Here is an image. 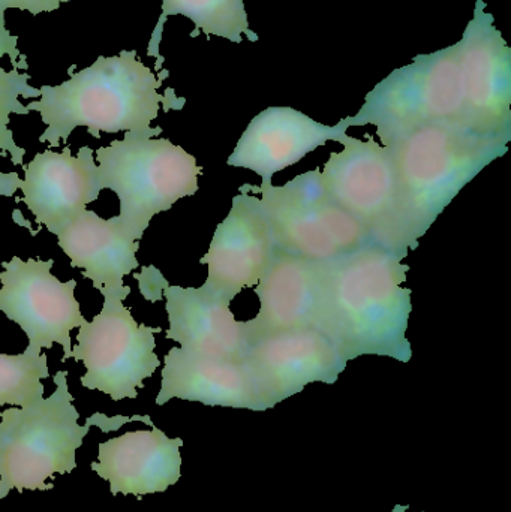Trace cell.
Returning <instances> with one entry per match:
<instances>
[{"label": "cell", "instance_id": "obj_11", "mask_svg": "<svg viewBox=\"0 0 511 512\" xmlns=\"http://www.w3.org/2000/svg\"><path fill=\"white\" fill-rule=\"evenodd\" d=\"M464 86V126L489 138L511 140V50L486 3L477 0L473 20L458 42Z\"/></svg>", "mask_w": 511, "mask_h": 512}, {"label": "cell", "instance_id": "obj_22", "mask_svg": "<svg viewBox=\"0 0 511 512\" xmlns=\"http://www.w3.org/2000/svg\"><path fill=\"white\" fill-rule=\"evenodd\" d=\"M20 69H27L26 57L18 50V36L0 23V153L11 156L12 164L23 165L26 150L15 144L14 134L9 129V116L30 113L26 105L18 101L20 96L39 98L41 92L30 86L32 75L21 74Z\"/></svg>", "mask_w": 511, "mask_h": 512}, {"label": "cell", "instance_id": "obj_16", "mask_svg": "<svg viewBox=\"0 0 511 512\" xmlns=\"http://www.w3.org/2000/svg\"><path fill=\"white\" fill-rule=\"evenodd\" d=\"M171 399L267 411L245 361L209 357L183 348H171L165 355L156 405H165Z\"/></svg>", "mask_w": 511, "mask_h": 512}, {"label": "cell", "instance_id": "obj_15", "mask_svg": "<svg viewBox=\"0 0 511 512\" xmlns=\"http://www.w3.org/2000/svg\"><path fill=\"white\" fill-rule=\"evenodd\" d=\"M20 189L21 201L35 216L36 224L45 225L57 236L101 194L93 150L81 147L75 158L68 146L62 153H38L24 167Z\"/></svg>", "mask_w": 511, "mask_h": 512}, {"label": "cell", "instance_id": "obj_21", "mask_svg": "<svg viewBox=\"0 0 511 512\" xmlns=\"http://www.w3.org/2000/svg\"><path fill=\"white\" fill-rule=\"evenodd\" d=\"M171 15H183L195 24L192 38L203 32L207 38L219 36L240 44L243 35L257 42L258 35L249 29L248 14L243 0H162V14L152 33L147 54L155 57L156 71H161L164 57L159 54L164 24Z\"/></svg>", "mask_w": 511, "mask_h": 512}, {"label": "cell", "instance_id": "obj_2", "mask_svg": "<svg viewBox=\"0 0 511 512\" xmlns=\"http://www.w3.org/2000/svg\"><path fill=\"white\" fill-rule=\"evenodd\" d=\"M59 86H42L39 101L27 104V110L38 111L44 125L39 143L59 147L74 129H87L93 138L101 132H150L162 134L161 128H150L158 117L161 104L165 111L182 110L185 99L176 98L173 89L165 95L158 92L168 77L138 60L137 50H123L117 56H99L83 71L72 74Z\"/></svg>", "mask_w": 511, "mask_h": 512}, {"label": "cell", "instance_id": "obj_8", "mask_svg": "<svg viewBox=\"0 0 511 512\" xmlns=\"http://www.w3.org/2000/svg\"><path fill=\"white\" fill-rule=\"evenodd\" d=\"M321 173L333 200L368 231L372 245L407 256L399 219L398 177L387 147L345 135Z\"/></svg>", "mask_w": 511, "mask_h": 512}, {"label": "cell", "instance_id": "obj_6", "mask_svg": "<svg viewBox=\"0 0 511 512\" xmlns=\"http://www.w3.org/2000/svg\"><path fill=\"white\" fill-rule=\"evenodd\" d=\"M465 99L458 45L419 54L395 69L366 95L351 126L374 125L381 146L423 126H464ZM465 128V126H464Z\"/></svg>", "mask_w": 511, "mask_h": 512}, {"label": "cell", "instance_id": "obj_25", "mask_svg": "<svg viewBox=\"0 0 511 512\" xmlns=\"http://www.w3.org/2000/svg\"><path fill=\"white\" fill-rule=\"evenodd\" d=\"M21 183L23 180L17 173H0V195L6 198L14 197Z\"/></svg>", "mask_w": 511, "mask_h": 512}, {"label": "cell", "instance_id": "obj_20", "mask_svg": "<svg viewBox=\"0 0 511 512\" xmlns=\"http://www.w3.org/2000/svg\"><path fill=\"white\" fill-rule=\"evenodd\" d=\"M170 328L168 340L186 351L216 358L243 360L249 343L243 322L236 321L231 301L204 288L164 286Z\"/></svg>", "mask_w": 511, "mask_h": 512}, {"label": "cell", "instance_id": "obj_23", "mask_svg": "<svg viewBox=\"0 0 511 512\" xmlns=\"http://www.w3.org/2000/svg\"><path fill=\"white\" fill-rule=\"evenodd\" d=\"M50 378L47 355L27 346L23 354H0V406L26 408L44 397L41 379Z\"/></svg>", "mask_w": 511, "mask_h": 512}, {"label": "cell", "instance_id": "obj_17", "mask_svg": "<svg viewBox=\"0 0 511 512\" xmlns=\"http://www.w3.org/2000/svg\"><path fill=\"white\" fill-rule=\"evenodd\" d=\"M182 445V439H170L155 426L128 432L99 444L92 471L110 483L113 496L164 493L182 477Z\"/></svg>", "mask_w": 511, "mask_h": 512}, {"label": "cell", "instance_id": "obj_4", "mask_svg": "<svg viewBox=\"0 0 511 512\" xmlns=\"http://www.w3.org/2000/svg\"><path fill=\"white\" fill-rule=\"evenodd\" d=\"M68 372L54 376L56 391L48 399L36 400L26 408L0 412V499L11 490L23 493L47 492L54 474H71L77 468L75 453L83 445L90 427L116 432L123 424L143 421L155 426L149 417L107 418L95 414L86 426L78 424L77 409L66 382Z\"/></svg>", "mask_w": 511, "mask_h": 512}, {"label": "cell", "instance_id": "obj_12", "mask_svg": "<svg viewBox=\"0 0 511 512\" xmlns=\"http://www.w3.org/2000/svg\"><path fill=\"white\" fill-rule=\"evenodd\" d=\"M267 409L314 382L335 384L348 361L318 328L282 331L249 345L243 357Z\"/></svg>", "mask_w": 511, "mask_h": 512}, {"label": "cell", "instance_id": "obj_5", "mask_svg": "<svg viewBox=\"0 0 511 512\" xmlns=\"http://www.w3.org/2000/svg\"><path fill=\"white\" fill-rule=\"evenodd\" d=\"M150 132L128 131L123 140L96 152L99 183L119 198L117 221L135 240L143 239L150 221L176 201L198 191L197 159L170 140Z\"/></svg>", "mask_w": 511, "mask_h": 512}, {"label": "cell", "instance_id": "obj_9", "mask_svg": "<svg viewBox=\"0 0 511 512\" xmlns=\"http://www.w3.org/2000/svg\"><path fill=\"white\" fill-rule=\"evenodd\" d=\"M156 333L161 328L137 324L122 300L104 298L101 313L81 325L69 355L86 367L81 385L108 394L114 402L137 399L138 388L161 364L155 354Z\"/></svg>", "mask_w": 511, "mask_h": 512}, {"label": "cell", "instance_id": "obj_3", "mask_svg": "<svg viewBox=\"0 0 511 512\" xmlns=\"http://www.w3.org/2000/svg\"><path fill=\"white\" fill-rule=\"evenodd\" d=\"M509 140L456 123L423 126L387 144L398 177L405 249H416L438 216L483 168L507 152Z\"/></svg>", "mask_w": 511, "mask_h": 512}, {"label": "cell", "instance_id": "obj_10", "mask_svg": "<svg viewBox=\"0 0 511 512\" xmlns=\"http://www.w3.org/2000/svg\"><path fill=\"white\" fill-rule=\"evenodd\" d=\"M54 261L14 256L2 262L0 310L26 333L29 345L51 349L62 345L63 361L71 355L72 328L86 322L75 298L77 280L62 282L51 274Z\"/></svg>", "mask_w": 511, "mask_h": 512}, {"label": "cell", "instance_id": "obj_1", "mask_svg": "<svg viewBox=\"0 0 511 512\" xmlns=\"http://www.w3.org/2000/svg\"><path fill=\"white\" fill-rule=\"evenodd\" d=\"M405 256L378 245L320 262L315 328L347 361L380 355L408 363L411 289Z\"/></svg>", "mask_w": 511, "mask_h": 512}, {"label": "cell", "instance_id": "obj_7", "mask_svg": "<svg viewBox=\"0 0 511 512\" xmlns=\"http://www.w3.org/2000/svg\"><path fill=\"white\" fill-rule=\"evenodd\" d=\"M240 191L261 195L279 251L323 262L371 243L363 225L333 200L320 170L300 174L284 186L261 183Z\"/></svg>", "mask_w": 511, "mask_h": 512}, {"label": "cell", "instance_id": "obj_18", "mask_svg": "<svg viewBox=\"0 0 511 512\" xmlns=\"http://www.w3.org/2000/svg\"><path fill=\"white\" fill-rule=\"evenodd\" d=\"M320 262L276 248L255 288L260 312L243 322L249 345L282 331L315 327L318 312Z\"/></svg>", "mask_w": 511, "mask_h": 512}, {"label": "cell", "instance_id": "obj_24", "mask_svg": "<svg viewBox=\"0 0 511 512\" xmlns=\"http://www.w3.org/2000/svg\"><path fill=\"white\" fill-rule=\"evenodd\" d=\"M68 2L71 0H0V23H6L5 12L8 9H20L38 15L42 12L57 11L62 3Z\"/></svg>", "mask_w": 511, "mask_h": 512}, {"label": "cell", "instance_id": "obj_13", "mask_svg": "<svg viewBox=\"0 0 511 512\" xmlns=\"http://www.w3.org/2000/svg\"><path fill=\"white\" fill-rule=\"evenodd\" d=\"M276 245L260 197L240 191L224 222L216 228L209 251L204 288L233 301L245 288L257 285L272 261Z\"/></svg>", "mask_w": 511, "mask_h": 512}, {"label": "cell", "instance_id": "obj_14", "mask_svg": "<svg viewBox=\"0 0 511 512\" xmlns=\"http://www.w3.org/2000/svg\"><path fill=\"white\" fill-rule=\"evenodd\" d=\"M350 128V117L329 126L291 107H269L251 120L227 164L254 171L263 185H269L276 173L318 147L329 141L341 143Z\"/></svg>", "mask_w": 511, "mask_h": 512}, {"label": "cell", "instance_id": "obj_19", "mask_svg": "<svg viewBox=\"0 0 511 512\" xmlns=\"http://www.w3.org/2000/svg\"><path fill=\"white\" fill-rule=\"evenodd\" d=\"M57 239L72 267L80 268L84 279L92 280L102 297L123 301L131 294V288L123 285V277L140 267V245L116 216L102 219L92 210H83Z\"/></svg>", "mask_w": 511, "mask_h": 512}]
</instances>
